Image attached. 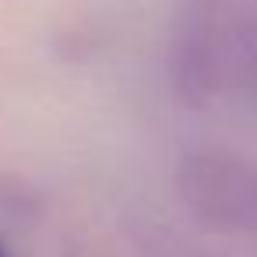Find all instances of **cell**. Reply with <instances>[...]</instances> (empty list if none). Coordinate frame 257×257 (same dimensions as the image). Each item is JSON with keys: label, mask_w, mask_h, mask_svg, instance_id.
I'll return each mask as SVG.
<instances>
[{"label": "cell", "mask_w": 257, "mask_h": 257, "mask_svg": "<svg viewBox=\"0 0 257 257\" xmlns=\"http://www.w3.org/2000/svg\"><path fill=\"white\" fill-rule=\"evenodd\" d=\"M169 78L187 106L257 92V15L229 11L225 0H183Z\"/></svg>", "instance_id": "obj_1"}, {"label": "cell", "mask_w": 257, "mask_h": 257, "mask_svg": "<svg viewBox=\"0 0 257 257\" xmlns=\"http://www.w3.org/2000/svg\"><path fill=\"white\" fill-rule=\"evenodd\" d=\"M173 190L197 225L257 239V162L222 148L190 152L173 173Z\"/></svg>", "instance_id": "obj_2"}, {"label": "cell", "mask_w": 257, "mask_h": 257, "mask_svg": "<svg viewBox=\"0 0 257 257\" xmlns=\"http://www.w3.org/2000/svg\"><path fill=\"white\" fill-rule=\"evenodd\" d=\"M131 239H134L141 257H229V253H218V250H204L190 239H180L162 225H138L131 232Z\"/></svg>", "instance_id": "obj_3"}, {"label": "cell", "mask_w": 257, "mask_h": 257, "mask_svg": "<svg viewBox=\"0 0 257 257\" xmlns=\"http://www.w3.org/2000/svg\"><path fill=\"white\" fill-rule=\"evenodd\" d=\"M0 257H8V250H4V243H0Z\"/></svg>", "instance_id": "obj_4"}]
</instances>
